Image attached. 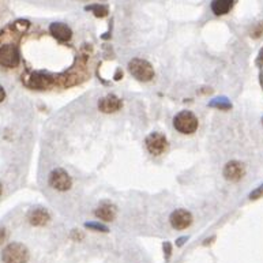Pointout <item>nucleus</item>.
<instances>
[{
	"label": "nucleus",
	"instance_id": "3",
	"mask_svg": "<svg viewBox=\"0 0 263 263\" xmlns=\"http://www.w3.org/2000/svg\"><path fill=\"white\" fill-rule=\"evenodd\" d=\"M29 258V250L21 243H10L1 252L4 263H28Z\"/></svg>",
	"mask_w": 263,
	"mask_h": 263
},
{
	"label": "nucleus",
	"instance_id": "5",
	"mask_svg": "<svg viewBox=\"0 0 263 263\" xmlns=\"http://www.w3.org/2000/svg\"><path fill=\"white\" fill-rule=\"evenodd\" d=\"M145 145L150 154L161 156L168 149V140H166V136L161 132H152L146 136Z\"/></svg>",
	"mask_w": 263,
	"mask_h": 263
},
{
	"label": "nucleus",
	"instance_id": "18",
	"mask_svg": "<svg viewBox=\"0 0 263 263\" xmlns=\"http://www.w3.org/2000/svg\"><path fill=\"white\" fill-rule=\"evenodd\" d=\"M163 248H164V255H165V259L168 261L170 258V255H172V244H170L169 241H165L164 246H163Z\"/></svg>",
	"mask_w": 263,
	"mask_h": 263
},
{
	"label": "nucleus",
	"instance_id": "22",
	"mask_svg": "<svg viewBox=\"0 0 263 263\" xmlns=\"http://www.w3.org/2000/svg\"><path fill=\"white\" fill-rule=\"evenodd\" d=\"M123 78V71L120 70V68H117L116 74H115V81H120Z\"/></svg>",
	"mask_w": 263,
	"mask_h": 263
},
{
	"label": "nucleus",
	"instance_id": "19",
	"mask_svg": "<svg viewBox=\"0 0 263 263\" xmlns=\"http://www.w3.org/2000/svg\"><path fill=\"white\" fill-rule=\"evenodd\" d=\"M257 66L258 67H263V48L259 51L257 58Z\"/></svg>",
	"mask_w": 263,
	"mask_h": 263
},
{
	"label": "nucleus",
	"instance_id": "7",
	"mask_svg": "<svg viewBox=\"0 0 263 263\" xmlns=\"http://www.w3.org/2000/svg\"><path fill=\"white\" fill-rule=\"evenodd\" d=\"M49 34L60 44H67L72 38V30L63 22H53L49 25Z\"/></svg>",
	"mask_w": 263,
	"mask_h": 263
},
{
	"label": "nucleus",
	"instance_id": "20",
	"mask_svg": "<svg viewBox=\"0 0 263 263\" xmlns=\"http://www.w3.org/2000/svg\"><path fill=\"white\" fill-rule=\"evenodd\" d=\"M187 240H188L187 236H183V237H179V239L176 240V246L181 247V246H183V244H184V243H186V241H187Z\"/></svg>",
	"mask_w": 263,
	"mask_h": 263
},
{
	"label": "nucleus",
	"instance_id": "26",
	"mask_svg": "<svg viewBox=\"0 0 263 263\" xmlns=\"http://www.w3.org/2000/svg\"><path fill=\"white\" fill-rule=\"evenodd\" d=\"M1 193H3V187H1V184H0V195H1Z\"/></svg>",
	"mask_w": 263,
	"mask_h": 263
},
{
	"label": "nucleus",
	"instance_id": "15",
	"mask_svg": "<svg viewBox=\"0 0 263 263\" xmlns=\"http://www.w3.org/2000/svg\"><path fill=\"white\" fill-rule=\"evenodd\" d=\"M85 228L93 229V230H96V232H104V233L109 232L108 227L102 225V224H99V222H86V224H85Z\"/></svg>",
	"mask_w": 263,
	"mask_h": 263
},
{
	"label": "nucleus",
	"instance_id": "11",
	"mask_svg": "<svg viewBox=\"0 0 263 263\" xmlns=\"http://www.w3.org/2000/svg\"><path fill=\"white\" fill-rule=\"evenodd\" d=\"M94 216L102 220V221L111 222L116 218V207L109 203V202H102L101 205L96 209L94 211Z\"/></svg>",
	"mask_w": 263,
	"mask_h": 263
},
{
	"label": "nucleus",
	"instance_id": "12",
	"mask_svg": "<svg viewBox=\"0 0 263 263\" xmlns=\"http://www.w3.org/2000/svg\"><path fill=\"white\" fill-rule=\"evenodd\" d=\"M233 3V0H211V11L214 12V15L217 17L225 15L232 10Z\"/></svg>",
	"mask_w": 263,
	"mask_h": 263
},
{
	"label": "nucleus",
	"instance_id": "4",
	"mask_svg": "<svg viewBox=\"0 0 263 263\" xmlns=\"http://www.w3.org/2000/svg\"><path fill=\"white\" fill-rule=\"evenodd\" d=\"M49 186L56 191H68L72 187V179L63 168H56L49 173Z\"/></svg>",
	"mask_w": 263,
	"mask_h": 263
},
{
	"label": "nucleus",
	"instance_id": "14",
	"mask_svg": "<svg viewBox=\"0 0 263 263\" xmlns=\"http://www.w3.org/2000/svg\"><path fill=\"white\" fill-rule=\"evenodd\" d=\"M209 106L220 109V111H228L232 108V102L227 97H217V99H211L209 102Z\"/></svg>",
	"mask_w": 263,
	"mask_h": 263
},
{
	"label": "nucleus",
	"instance_id": "21",
	"mask_svg": "<svg viewBox=\"0 0 263 263\" xmlns=\"http://www.w3.org/2000/svg\"><path fill=\"white\" fill-rule=\"evenodd\" d=\"M6 229L4 228H0V244L1 243H4V240H6Z\"/></svg>",
	"mask_w": 263,
	"mask_h": 263
},
{
	"label": "nucleus",
	"instance_id": "8",
	"mask_svg": "<svg viewBox=\"0 0 263 263\" xmlns=\"http://www.w3.org/2000/svg\"><path fill=\"white\" fill-rule=\"evenodd\" d=\"M122 106H123V101L115 94H108L99 101V109L102 113H115L120 111Z\"/></svg>",
	"mask_w": 263,
	"mask_h": 263
},
{
	"label": "nucleus",
	"instance_id": "2",
	"mask_svg": "<svg viewBox=\"0 0 263 263\" xmlns=\"http://www.w3.org/2000/svg\"><path fill=\"white\" fill-rule=\"evenodd\" d=\"M173 127L180 134H194L199 127V120L191 111H181L173 117Z\"/></svg>",
	"mask_w": 263,
	"mask_h": 263
},
{
	"label": "nucleus",
	"instance_id": "17",
	"mask_svg": "<svg viewBox=\"0 0 263 263\" xmlns=\"http://www.w3.org/2000/svg\"><path fill=\"white\" fill-rule=\"evenodd\" d=\"M262 195H263V184L262 186H259L257 190H254V191L250 194V199H251V200H255V199L262 198Z\"/></svg>",
	"mask_w": 263,
	"mask_h": 263
},
{
	"label": "nucleus",
	"instance_id": "6",
	"mask_svg": "<svg viewBox=\"0 0 263 263\" xmlns=\"http://www.w3.org/2000/svg\"><path fill=\"white\" fill-rule=\"evenodd\" d=\"M169 221L172 228L176 230H183V229H187L193 224V214L186 209H177V210L172 211Z\"/></svg>",
	"mask_w": 263,
	"mask_h": 263
},
{
	"label": "nucleus",
	"instance_id": "10",
	"mask_svg": "<svg viewBox=\"0 0 263 263\" xmlns=\"http://www.w3.org/2000/svg\"><path fill=\"white\" fill-rule=\"evenodd\" d=\"M28 220H29L30 225H33V227H45L51 220V216L44 207H35L29 211Z\"/></svg>",
	"mask_w": 263,
	"mask_h": 263
},
{
	"label": "nucleus",
	"instance_id": "23",
	"mask_svg": "<svg viewBox=\"0 0 263 263\" xmlns=\"http://www.w3.org/2000/svg\"><path fill=\"white\" fill-rule=\"evenodd\" d=\"M72 239L82 240L83 239V234L79 233V232H76V230H72Z\"/></svg>",
	"mask_w": 263,
	"mask_h": 263
},
{
	"label": "nucleus",
	"instance_id": "13",
	"mask_svg": "<svg viewBox=\"0 0 263 263\" xmlns=\"http://www.w3.org/2000/svg\"><path fill=\"white\" fill-rule=\"evenodd\" d=\"M85 11L93 12L96 18H105L109 14V7L106 4H99V3H94V4H89L85 6Z\"/></svg>",
	"mask_w": 263,
	"mask_h": 263
},
{
	"label": "nucleus",
	"instance_id": "16",
	"mask_svg": "<svg viewBox=\"0 0 263 263\" xmlns=\"http://www.w3.org/2000/svg\"><path fill=\"white\" fill-rule=\"evenodd\" d=\"M263 34V22H258L251 30V37L252 38H259V37H262Z\"/></svg>",
	"mask_w": 263,
	"mask_h": 263
},
{
	"label": "nucleus",
	"instance_id": "24",
	"mask_svg": "<svg viewBox=\"0 0 263 263\" xmlns=\"http://www.w3.org/2000/svg\"><path fill=\"white\" fill-rule=\"evenodd\" d=\"M4 99H6V90H4V88L0 85V102L4 101Z\"/></svg>",
	"mask_w": 263,
	"mask_h": 263
},
{
	"label": "nucleus",
	"instance_id": "9",
	"mask_svg": "<svg viewBox=\"0 0 263 263\" xmlns=\"http://www.w3.org/2000/svg\"><path fill=\"white\" fill-rule=\"evenodd\" d=\"M244 175L246 168L239 161H229L224 168V177L229 181H239Z\"/></svg>",
	"mask_w": 263,
	"mask_h": 263
},
{
	"label": "nucleus",
	"instance_id": "25",
	"mask_svg": "<svg viewBox=\"0 0 263 263\" xmlns=\"http://www.w3.org/2000/svg\"><path fill=\"white\" fill-rule=\"evenodd\" d=\"M259 78H261V85H262V88H263V70L261 71V75H259Z\"/></svg>",
	"mask_w": 263,
	"mask_h": 263
},
{
	"label": "nucleus",
	"instance_id": "1",
	"mask_svg": "<svg viewBox=\"0 0 263 263\" xmlns=\"http://www.w3.org/2000/svg\"><path fill=\"white\" fill-rule=\"evenodd\" d=\"M129 71L135 79L140 82H149L154 78V68L152 63H149L145 59H131L129 62Z\"/></svg>",
	"mask_w": 263,
	"mask_h": 263
}]
</instances>
